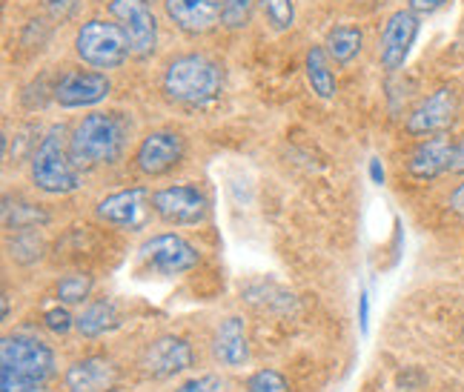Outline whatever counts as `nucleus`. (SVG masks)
Returning <instances> with one entry per match:
<instances>
[{"instance_id": "11", "label": "nucleus", "mask_w": 464, "mask_h": 392, "mask_svg": "<svg viewBox=\"0 0 464 392\" xmlns=\"http://www.w3.org/2000/svg\"><path fill=\"white\" fill-rule=\"evenodd\" d=\"M112 21L121 24L132 43V55L150 58L158 49V17L150 0H110Z\"/></svg>"}, {"instance_id": "33", "label": "nucleus", "mask_w": 464, "mask_h": 392, "mask_svg": "<svg viewBox=\"0 0 464 392\" xmlns=\"http://www.w3.org/2000/svg\"><path fill=\"white\" fill-rule=\"evenodd\" d=\"M448 206H450V212L453 215H459V218H464V184H459L453 192H450V198H448Z\"/></svg>"}, {"instance_id": "23", "label": "nucleus", "mask_w": 464, "mask_h": 392, "mask_svg": "<svg viewBox=\"0 0 464 392\" xmlns=\"http://www.w3.org/2000/svg\"><path fill=\"white\" fill-rule=\"evenodd\" d=\"M95 287V278L89 272H72V275H63L58 281V301L66 307L72 304H83V301L92 295Z\"/></svg>"}, {"instance_id": "3", "label": "nucleus", "mask_w": 464, "mask_h": 392, "mask_svg": "<svg viewBox=\"0 0 464 392\" xmlns=\"http://www.w3.org/2000/svg\"><path fill=\"white\" fill-rule=\"evenodd\" d=\"M132 123L121 112H92L75 123L69 135V155L81 172L112 167L127 149Z\"/></svg>"}, {"instance_id": "31", "label": "nucleus", "mask_w": 464, "mask_h": 392, "mask_svg": "<svg viewBox=\"0 0 464 392\" xmlns=\"http://www.w3.org/2000/svg\"><path fill=\"white\" fill-rule=\"evenodd\" d=\"M444 6H450V0H407V9H413L419 17L424 14H436Z\"/></svg>"}, {"instance_id": "32", "label": "nucleus", "mask_w": 464, "mask_h": 392, "mask_svg": "<svg viewBox=\"0 0 464 392\" xmlns=\"http://www.w3.org/2000/svg\"><path fill=\"white\" fill-rule=\"evenodd\" d=\"M450 175H464V135H461V138H456V144H453Z\"/></svg>"}, {"instance_id": "35", "label": "nucleus", "mask_w": 464, "mask_h": 392, "mask_svg": "<svg viewBox=\"0 0 464 392\" xmlns=\"http://www.w3.org/2000/svg\"><path fill=\"white\" fill-rule=\"evenodd\" d=\"M370 181L376 184V186L384 184V167H382V160H379V158H372V160H370Z\"/></svg>"}, {"instance_id": "16", "label": "nucleus", "mask_w": 464, "mask_h": 392, "mask_svg": "<svg viewBox=\"0 0 464 392\" xmlns=\"http://www.w3.org/2000/svg\"><path fill=\"white\" fill-rule=\"evenodd\" d=\"M221 9L224 0H164L169 24L192 38L216 29L221 24Z\"/></svg>"}, {"instance_id": "27", "label": "nucleus", "mask_w": 464, "mask_h": 392, "mask_svg": "<svg viewBox=\"0 0 464 392\" xmlns=\"http://www.w3.org/2000/svg\"><path fill=\"white\" fill-rule=\"evenodd\" d=\"M246 392H290V381L278 369H258L246 378Z\"/></svg>"}, {"instance_id": "2", "label": "nucleus", "mask_w": 464, "mask_h": 392, "mask_svg": "<svg viewBox=\"0 0 464 392\" xmlns=\"http://www.w3.org/2000/svg\"><path fill=\"white\" fill-rule=\"evenodd\" d=\"M58 361L49 344L32 335H6L0 344V392H49Z\"/></svg>"}, {"instance_id": "24", "label": "nucleus", "mask_w": 464, "mask_h": 392, "mask_svg": "<svg viewBox=\"0 0 464 392\" xmlns=\"http://www.w3.org/2000/svg\"><path fill=\"white\" fill-rule=\"evenodd\" d=\"M9 255L17 263H34L44 255V238L38 235V229H26V233H14V241H9Z\"/></svg>"}, {"instance_id": "8", "label": "nucleus", "mask_w": 464, "mask_h": 392, "mask_svg": "<svg viewBox=\"0 0 464 392\" xmlns=\"http://www.w3.org/2000/svg\"><path fill=\"white\" fill-rule=\"evenodd\" d=\"M456 118H459V89L439 86L410 110L404 129L413 138H430V135L448 132L456 123Z\"/></svg>"}, {"instance_id": "4", "label": "nucleus", "mask_w": 464, "mask_h": 392, "mask_svg": "<svg viewBox=\"0 0 464 392\" xmlns=\"http://www.w3.org/2000/svg\"><path fill=\"white\" fill-rule=\"evenodd\" d=\"M29 177L34 189L46 195H69L83 184V172L69 155V138L63 127H52L29 158Z\"/></svg>"}, {"instance_id": "21", "label": "nucleus", "mask_w": 464, "mask_h": 392, "mask_svg": "<svg viewBox=\"0 0 464 392\" xmlns=\"http://www.w3.org/2000/svg\"><path fill=\"white\" fill-rule=\"evenodd\" d=\"M304 72H307V83L313 92L321 100H333L338 92V81L333 75V66H330V55L324 46H310L307 58H304Z\"/></svg>"}, {"instance_id": "10", "label": "nucleus", "mask_w": 464, "mask_h": 392, "mask_svg": "<svg viewBox=\"0 0 464 392\" xmlns=\"http://www.w3.org/2000/svg\"><path fill=\"white\" fill-rule=\"evenodd\" d=\"M98 221L110 224L115 229H130V233H138L144 229L150 215H152V192L147 186H130L106 195L103 201H98L95 206Z\"/></svg>"}, {"instance_id": "25", "label": "nucleus", "mask_w": 464, "mask_h": 392, "mask_svg": "<svg viewBox=\"0 0 464 392\" xmlns=\"http://www.w3.org/2000/svg\"><path fill=\"white\" fill-rule=\"evenodd\" d=\"M261 9L270 29L287 32L295 24V0H261Z\"/></svg>"}, {"instance_id": "9", "label": "nucleus", "mask_w": 464, "mask_h": 392, "mask_svg": "<svg viewBox=\"0 0 464 392\" xmlns=\"http://www.w3.org/2000/svg\"><path fill=\"white\" fill-rule=\"evenodd\" d=\"M419 29H421V17L407 6L396 9L387 17L382 38H379V63L384 72L392 75L407 63L413 43L419 38Z\"/></svg>"}, {"instance_id": "28", "label": "nucleus", "mask_w": 464, "mask_h": 392, "mask_svg": "<svg viewBox=\"0 0 464 392\" xmlns=\"http://www.w3.org/2000/svg\"><path fill=\"white\" fill-rule=\"evenodd\" d=\"M175 392H232V389H229L227 378L212 376V372H209V376H198V378H192V381H184Z\"/></svg>"}, {"instance_id": "6", "label": "nucleus", "mask_w": 464, "mask_h": 392, "mask_svg": "<svg viewBox=\"0 0 464 392\" xmlns=\"http://www.w3.org/2000/svg\"><path fill=\"white\" fill-rule=\"evenodd\" d=\"M138 263L147 275H160V278H175L184 275L201 263L198 246L189 244L184 235L175 233H160L140 244L138 249Z\"/></svg>"}, {"instance_id": "18", "label": "nucleus", "mask_w": 464, "mask_h": 392, "mask_svg": "<svg viewBox=\"0 0 464 392\" xmlns=\"http://www.w3.org/2000/svg\"><path fill=\"white\" fill-rule=\"evenodd\" d=\"M212 349H216V359L224 367H244L246 359H249V338H246L244 318H238V315L224 318L218 324V330H216Z\"/></svg>"}, {"instance_id": "26", "label": "nucleus", "mask_w": 464, "mask_h": 392, "mask_svg": "<svg viewBox=\"0 0 464 392\" xmlns=\"http://www.w3.org/2000/svg\"><path fill=\"white\" fill-rule=\"evenodd\" d=\"M258 4H261V0H224L221 26L224 29H244Z\"/></svg>"}, {"instance_id": "36", "label": "nucleus", "mask_w": 464, "mask_h": 392, "mask_svg": "<svg viewBox=\"0 0 464 392\" xmlns=\"http://www.w3.org/2000/svg\"><path fill=\"white\" fill-rule=\"evenodd\" d=\"M461 335H464V330H461Z\"/></svg>"}, {"instance_id": "34", "label": "nucleus", "mask_w": 464, "mask_h": 392, "mask_svg": "<svg viewBox=\"0 0 464 392\" xmlns=\"http://www.w3.org/2000/svg\"><path fill=\"white\" fill-rule=\"evenodd\" d=\"M359 327L367 335V330H370V295L367 292L359 295Z\"/></svg>"}, {"instance_id": "29", "label": "nucleus", "mask_w": 464, "mask_h": 392, "mask_svg": "<svg viewBox=\"0 0 464 392\" xmlns=\"http://www.w3.org/2000/svg\"><path fill=\"white\" fill-rule=\"evenodd\" d=\"M44 327L49 330V332H55V335H66L69 330L75 327V318L69 315V310L66 307H52V310H46L44 312Z\"/></svg>"}, {"instance_id": "20", "label": "nucleus", "mask_w": 464, "mask_h": 392, "mask_svg": "<svg viewBox=\"0 0 464 392\" xmlns=\"http://www.w3.org/2000/svg\"><path fill=\"white\" fill-rule=\"evenodd\" d=\"M362 46H364V34L359 26L353 24H338L327 32V41H324V49L333 63L338 66H347L353 63L355 58L362 55Z\"/></svg>"}, {"instance_id": "7", "label": "nucleus", "mask_w": 464, "mask_h": 392, "mask_svg": "<svg viewBox=\"0 0 464 392\" xmlns=\"http://www.w3.org/2000/svg\"><path fill=\"white\" fill-rule=\"evenodd\" d=\"M152 212L169 226H195L209 215V198L198 184H172L152 192Z\"/></svg>"}, {"instance_id": "12", "label": "nucleus", "mask_w": 464, "mask_h": 392, "mask_svg": "<svg viewBox=\"0 0 464 392\" xmlns=\"http://www.w3.org/2000/svg\"><path fill=\"white\" fill-rule=\"evenodd\" d=\"M112 92V81L106 72L98 69H69L55 81L52 98L61 110H86V106H98Z\"/></svg>"}, {"instance_id": "17", "label": "nucleus", "mask_w": 464, "mask_h": 392, "mask_svg": "<svg viewBox=\"0 0 464 392\" xmlns=\"http://www.w3.org/2000/svg\"><path fill=\"white\" fill-rule=\"evenodd\" d=\"M118 384H121V369L110 359H103V355L75 361L63 372L66 392H115Z\"/></svg>"}, {"instance_id": "22", "label": "nucleus", "mask_w": 464, "mask_h": 392, "mask_svg": "<svg viewBox=\"0 0 464 392\" xmlns=\"http://www.w3.org/2000/svg\"><path fill=\"white\" fill-rule=\"evenodd\" d=\"M49 212L41 204H29L21 198H4V226L9 233H26V229H38L49 224Z\"/></svg>"}, {"instance_id": "5", "label": "nucleus", "mask_w": 464, "mask_h": 392, "mask_svg": "<svg viewBox=\"0 0 464 392\" xmlns=\"http://www.w3.org/2000/svg\"><path fill=\"white\" fill-rule=\"evenodd\" d=\"M75 55L92 69H121L132 55V43L121 24L92 17L75 32Z\"/></svg>"}, {"instance_id": "14", "label": "nucleus", "mask_w": 464, "mask_h": 392, "mask_svg": "<svg viewBox=\"0 0 464 392\" xmlns=\"http://www.w3.org/2000/svg\"><path fill=\"white\" fill-rule=\"evenodd\" d=\"M195 364V352L189 341L178 335H160L147 344L144 355H140V369L155 381H167L178 372H187Z\"/></svg>"}, {"instance_id": "1", "label": "nucleus", "mask_w": 464, "mask_h": 392, "mask_svg": "<svg viewBox=\"0 0 464 392\" xmlns=\"http://www.w3.org/2000/svg\"><path fill=\"white\" fill-rule=\"evenodd\" d=\"M221 92L224 66L204 52L175 55L160 75V95L181 110H207L221 98Z\"/></svg>"}, {"instance_id": "30", "label": "nucleus", "mask_w": 464, "mask_h": 392, "mask_svg": "<svg viewBox=\"0 0 464 392\" xmlns=\"http://www.w3.org/2000/svg\"><path fill=\"white\" fill-rule=\"evenodd\" d=\"M44 9H46V14L52 17V21L66 24V21H72V17L78 14L81 0H44Z\"/></svg>"}, {"instance_id": "13", "label": "nucleus", "mask_w": 464, "mask_h": 392, "mask_svg": "<svg viewBox=\"0 0 464 392\" xmlns=\"http://www.w3.org/2000/svg\"><path fill=\"white\" fill-rule=\"evenodd\" d=\"M184 155H187V140L181 132L155 129L140 138V144L135 149V167L140 175L160 177V175L172 172L175 167H181Z\"/></svg>"}, {"instance_id": "15", "label": "nucleus", "mask_w": 464, "mask_h": 392, "mask_svg": "<svg viewBox=\"0 0 464 392\" xmlns=\"http://www.w3.org/2000/svg\"><path fill=\"white\" fill-rule=\"evenodd\" d=\"M453 144H456V138H450L448 132L421 138L407 158V172L413 175L416 181H436L444 172H450Z\"/></svg>"}, {"instance_id": "19", "label": "nucleus", "mask_w": 464, "mask_h": 392, "mask_svg": "<svg viewBox=\"0 0 464 392\" xmlns=\"http://www.w3.org/2000/svg\"><path fill=\"white\" fill-rule=\"evenodd\" d=\"M121 327V310L112 298H95L83 307V312L75 318V330L83 338H98L103 332H112Z\"/></svg>"}]
</instances>
